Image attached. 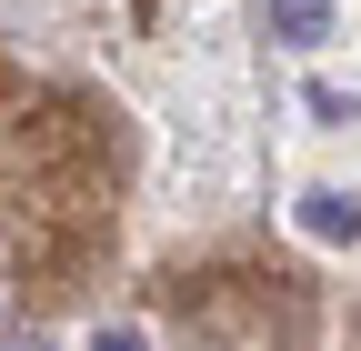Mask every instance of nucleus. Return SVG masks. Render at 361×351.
I'll list each match as a JSON object with an SVG mask.
<instances>
[{
  "label": "nucleus",
  "instance_id": "obj_3",
  "mask_svg": "<svg viewBox=\"0 0 361 351\" xmlns=\"http://www.w3.org/2000/svg\"><path fill=\"white\" fill-rule=\"evenodd\" d=\"M90 351H141V331H101V341H90Z\"/></svg>",
  "mask_w": 361,
  "mask_h": 351
},
{
  "label": "nucleus",
  "instance_id": "obj_2",
  "mask_svg": "<svg viewBox=\"0 0 361 351\" xmlns=\"http://www.w3.org/2000/svg\"><path fill=\"white\" fill-rule=\"evenodd\" d=\"M271 30L311 51V40H331V0H271Z\"/></svg>",
  "mask_w": 361,
  "mask_h": 351
},
{
  "label": "nucleus",
  "instance_id": "obj_1",
  "mask_svg": "<svg viewBox=\"0 0 361 351\" xmlns=\"http://www.w3.org/2000/svg\"><path fill=\"white\" fill-rule=\"evenodd\" d=\"M301 231H311V241H361V201L311 191V201H301Z\"/></svg>",
  "mask_w": 361,
  "mask_h": 351
}]
</instances>
